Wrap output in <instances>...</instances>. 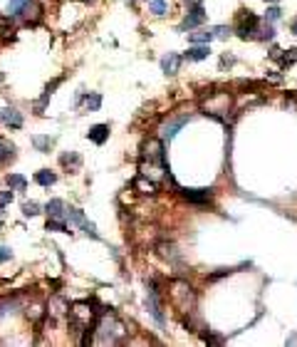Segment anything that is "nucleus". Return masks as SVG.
<instances>
[{
  "label": "nucleus",
  "mask_w": 297,
  "mask_h": 347,
  "mask_svg": "<svg viewBox=\"0 0 297 347\" xmlns=\"http://www.w3.org/2000/svg\"><path fill=\"white\" fill-rule=\"evenodd\" d=\"M186 5H189V13L191 15H186L181 30H191V27H198L203 20H206V10H203V3L201 0H186Z\"/></svg>",
  "instance_id": "f257e3e1"
},
{
  "label": "nucleus",
  "mask_w": 297,
  "mask_h": 347,
  "mask_svg": "<svg viewBox=\"0 0 297 347\" xmlns=\"http://www.w3.org/2000/svg\"><path fill=\"white\" fill-rule=\"evenodd\" d=\"M257 30V18L248 10L240 15V23H238V35L243 37V40H248V37H253V32Z\"/></svg>",
  "instance_id": "f03ea898"
},
{
  "label": "nucleus",
  "mask_w": 297,
  "mask_h": 347,
  "mask_svg": "<svg viewBox=\"0 0 297 347\" xmlns=\"http://www.w3.org/2000/svg\"><path fill=\"white\" fill-rule=\"evenodd\" d=\"M211 194H213V188H183V196L189 199V201H193V204L208 201Z\"/></svg>",
  "instance_id": "7ed1b4c3"
},
{
  "label": "nucleus",
  "mask_w": 297,
  "mask_h": 347,
  "mask_svg": "<svg viewBox=\"0 0 297 347\" xmlns=\"http://www.w3.org/2000/svg\"><path fill=\"white\" fill-rule=\"evenodd\" d=\"M0 122H5V124H10V127H22V114L18 112V109H0Z\"/></svg>",
  "instance_id": "20e7f679"
},
{
  "label": "nucleus",
  "mask_w": 297,
  "mask_h": 347,
  "mask_svg": "<svg viewBox=\"0 0 297 347\" xmlns=\"http://www.w3.org/2000/svg\"><path fill=\"white\" fill-rule=\"evenodd\" d=\"M178 67H181V57H178L176 52H169V55L161 60V69H164L166 74H176Z\"/></svg>",
  "instance_id": "39448f33"
},
{
  "label": "nucleus",
  "mask_w": 297,
  "mask_h": 347,
  "mask_svg": "<svg viewBox=\"0 0 297 347\" xmlns=\"http://www.w3.org/2000/svg\"><path fill=\"white\" fill-rule=\"evenodd\" d=\"M87 137H89L94 144H104V141L109 139V127H106V124H94V127L87 132Z\"/></svg>",
  "instance_id": "423d86ee"
},
{
  "label": "nucleus",
  "mask_w": 297,
  "mask_h": 347,
  "mask_svg": "<svg viewBox=\"0 0 297 347\" xmlns=\"http://www.w3.org/2000/svg\"><path fill=\"white\" fill-rule=\"evenodd\" d=\"M146 307H148V313H151V315L156 318V323H159V325H164V313H161V305H159V300H156V293L148 295Z\"/></svg>",
  "instance_id": "0eeeda50"
},
{
  "label": "nucleus",
  "mask_w": 297,
  "mask_h": 347,
  "mask_svg": "<svg viewBox=\"0 0 297 347\" xmlns=\"http://www.w3.org/2000/svg\"><path fill=\"white\" fill-rule=\"evenodd\" d=\"M45 211H47V216H50V218H60V216H64V213H67V208H64V201H60V199H52V201H47Z\"/></svg>",
  "instance_id": "6e6552de"
},
{
  "label": "nucleus",
  "mask_w": 297,
  "mask_h": 347,
  "mask_svg": "<svg viewBox=\"0 0 297 347\" xmlns=\"http://www.w3.org/2000/svg\"><path fill=\"white\" fill-rule=\"evenodd\" d=\"M213 37H215V32H213V27H208V30H201V32H191L189 40L191 43H198V45H208Z\"/></svg>",
  "instance_id": "1a4fd4ad"
},
{
  "label": "nucleus",
  "mask_w": 297,
  "mask_h": 347,
  "mask_svg": "<svg viewBox=\"0 0 297 347\" xmlns=\"http://www.w3.org/2000/svg\"><path fill=\"white\" fill-rule=\"evenodd\" d=\"M183 57H186V60H191V62L206 60V57H208V45H196V47H189V52H186Z\"/></svg>",
  "instance_id": "9d476101"
},
{
  "label": "nucleus",
  "mask_w": 297,
  "mask_h": 347,
  "mask_svg": "<svg viewBox=\"0 0 297 347\" xmlns=\"http://www.w3.org/2000/svg\"><path fill=\"white\" fill-rule=\"evenodd\" d=\"M189 122V117H178V119H173V122H169L166 127H164V139H173L176 137V132Z\"/></svg>",
  "instance_id": "9b49d317"
},
{
  "label": "nucleus",
  "mask_w": 297,
  "mask_h": 347,
  "mask_svg": "<svg viewBox=\"0 0 297 347\" xmlns=\"http://www.w3.org/2000/svg\"><path fill=\"white\" fill-rule=\"evenodd\" d=\"M15 157V146L13 144H3L0 141V166H3L5 162H10Z\"/></svg>",
  "instance_id": "f8f14e48"
},
{
  "label": "nucleus",
  "mask_w": 297,
  "mask_h": 347,
  "mask_svg": "<svg viewBox=\"0 0 297 347\" xmlns=\"http://www.w3.org/2000/svg\"><path fill=\"white\" fill-rule=\"evenodd\" d=\"M35 181H37V184H42V186H52V184L57 181V176H55L52 171H37Z\"/></svg>",
  "instance_id": "ddd939ff"
},
{
  "label": "nucleus",
  "mask_w": 297,
  "mask_h": 347,
  "mask_svg": "<svg viewBox=\"0 0 297 347\" xmlns=\"http://www.w3.org/2000/svg\"><path fill=\"white\" fill-rule=\"evenodd\" d=\"M8 184H10L13 188H18V191H25V186H27L25 176H20V174H10V176H8Z\"/></svg>",
  "instance_id": "4468645a"
},
{
  "label": "nucleus",
  "mask_w": 297,
  "mask_h": 347,
  "mask_svg": "<svg viewBox=\"0 0 297 347\" xmlns=\"http://www.w3.org/2000/svg\"><path fill=\"white\" fill-rule=\"evenodd\" d=\"M67 218L72 221V223H77V226H82L87 218H85V213L80 211V208H67Z\"/></svg>",
  "instance_id": "2eb2a0df"
},
{
  "label": "nucleus",
  "mask_w": 297,
  "mask_h": 347,
  "mask_svg": "<svg viewBox=\"0 0 297 347\" xmlns=\"http://www.w3.org/2000/svg\"><path fill=\"white\" fill-rule=\"evenodd\" d=\"M99 104H102V97H99L97 92H94V94H89V97L85 99V107H87L89 112H97V109H99Z\"/></svg>",
  "instance_id": "dca6fc26"
},
{
  "label": "nucleus",
  "mask_w": 297,
  "mask_h": 347,
  "mask_svg": "<svg viewBox=\"0 0 297 347\" xmlns=\"http://www.w3.org/2000/svg\"><path fill=\"white\" fill-rule=\"evenodd\" d=\"M47 231H57V233H69L67 226H64L62 221H57V218H50V221H47Z\"/></svg>",
  "instance_id": "f3484780"
},
{
  "label": "nucleus",
  "mask_w": 297,
  "mask_h": 347,
  "mask_svg": "<svg viewBox=\"0 0 297 347\" xmlns=\"http://www.w3.org/2000/svg\"><path fill=\"white\" fill-rule=\"evenodd\" d=\"M22 213H25V216H37V213H40V206H37L35 201H27V204L22 206Z\"/></svg>",
  "instance_id": "a211bd4d"
},
{
  "label": "nucleus",
  "mask_w": 297,
  "mask_h": 347,
  "mask_svg": "<svg viewBox=\"0 0 297 347\" xmlns=\"http://www.w3.org/2000/svg\"><path fill=\"white\" fill-rule=\"evenodd\" d=\"M32 144H35L37 149H40V151H45V149H50V144H52V141H50L47 137H35V139H32Z\"/></svg>",
  "instance_id": "6ab92c4d"
},
{
  "label": "nucleus",
  "mask_w": 297,
  "mask_h": 347,
  "mask_svg": "<svg viewBox=\"0 0 297 347\" xmlns=\"http://www.w3.org/2000/svg\"><path fill=\"white\" fill-rule=\"evenodd\" d=\"M151 13L154 15H164L166 13V3H164V0H151Z\"/></svg>",
  "instance_id": "aec40b11"
},
{
  "label": "nucleus",
  "mask_w": 297,
  "mask_h": 347,
  "mask_svg": "<svg viewBox=\"0 0 297 347\" xmlns=\"http://www.w3.org/2000/svg\"><path fill=\"white\" fill-rule=\"evenodd\" d=\"M25 3H30V0H10V3H8V13L18 15V10H20V8H22Z\"/></svg>",
  "instance_id": "412c9836"
},
{
  "label": "nucleus",
  "mask_w": 297,
  "mask_h": 347,
  "mask_svg": "<svg viewBox=\"0 0 297 347\" xmlns=\"http://www.w3.org/2000/svg\"><path fill=\"white\" fill-rule=\"evenodd\" d=\"M80 228L85 231V233H87V236H92V238H99V233H97V228H94V223H89V221H85V223H82Z\"/></svg>",
  "instance_id": "4be33fe9"
},
{
  "label": "nucleus",
  "mask_w": 297,
  "mask_h": 347,
  "mask_svg": "<svg viewBox=\"0 0 297 347\" xmlns=\"http://www.w3.org/2000/svg\"><path fill=\"white\" fill-rule=\"evenodd\" d=\"M213 32H215V37H220V40H226V37H231V27H226V25L213 27Z\"/></svg>",
  "instance_id": "5701e85b"
},
{
  "label": "nucleus",
  "mask_w": 297,
  "mask_h": 347,
  "mask_svg": "<svg viewBox=\"0 0 297 347\" xmlns=\"http://www.w3.org/2000/svg\"><path fill=\"white\" fill-rule=\"evenodd\" d=\"M280 8H268V13H265V20H270V23H275L277 18H280Z\"/></svg>",
  "instance_id": "b1692460"
},
{
  "label": "nucleus",
  "mask_w": 297,
  "mask_h": 347,
  "mask_svg": "<svg viewBox=\"0 0 297 347\" xmlns=\"http://www.w3.org/2000/svg\"><path fill=\"white\" fill-rule=\"evenodd\" d=\"M13 201V194H10V191H0V208H3L5 204H10Z\"/></svg>",
  "instance_id": "393cba45"
},
{
  "label": "nucleus",
  "mask_w": 297,
  "mask_h": 347,
  "mask_svg": "<svg viewBox=\"0 0 297 347\" xmlns=\"http://www.w3.org/2000/svg\"><path fill=\"white\" fill-rule=\"evenodd\" d=\"M10 258V248H0V263Z\"/></svg>",
  "instance_id": "a878e982"
},
{
  "label": "nucleus",
  "mask_w": 297,
  "mask_h": 347,
  "mask_svg": "<svg viewBox=\"0 0 297 347\" xmlns=\"http://www.w3.org/2000/svg\"><path fill=\"white\" fill-rule=\"evenodd\" d=\"M292 32L297 35V18H295V23H292Z\"/></svg>",
  "instance_id": "bb28decb"
}]
</instances>
